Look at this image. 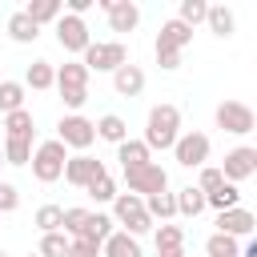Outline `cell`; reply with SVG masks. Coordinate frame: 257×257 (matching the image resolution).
I'll use <instances>...</instances> for the list:
<instances>
[{
	"mask_svg": "<svg viewBox=\"0 0 257 257\" xmlns=\"http://www.w3.org/2000/svg\"><path fill=\"white\" fill-rule=\"evenodd\" d=\"M177 137H181V108L177 104H153L149 108V120H145V149L153 153V149H173L177 145Z\"/></svg>",
	"mask_w": 257,
	"mask_h": 257,
	"instance_id": "6da1fadb",
	"label": "cell"
},
{
	"mask_svg": "<svg viewBox=\"0 0 257 257\" xmlns=\"http://www.w3.org/2000/svg\"><path fill=\"white\" fill-rule=\"evenodd\" d=\"M112 225H120V233H128V237H141L153 229V217L145 213V201L137 193H116L112 197Z\"/></svg>",
	"mask_w": 257,
	"mask_h": 257,
	"instance_id": "7a4b0ae2",
	"label": "cell"
},
{
	"mask_svg": "<svg viewBox=\"0 0 257 257\" xmlns=\"http://www.w3.org/2000/svg\"><path fill=\"white\" fill-rule=\"evenodd\" d=\"M64 161H68V149L52 137V141H40L36 149H32V177L40 181V185H52V181H60V173H64Z\"/></svg>",
	"mask_w": 257,
	"mask_h": 257,
	"instance_id": "3957f363",
	"label": "cell"
},
{
	"mask_svg": "<svg viewBox=\"0 0 257 257\" xmlns=\"http://www.w3.org/2000/svg\"><path fill=\"white\" fill-rule=\"evenodd\" d=\"M80 56H84L80 64H84L88 72H116L120 64H128V48H124V40H92Z\"/></svg>",
	"mask_w": 257,
	"mask_h": 257,
	"instance_id": "277c9868",
	"label": "cell"
},
{
	"mask_svg": "<svg viewBox=\"0 0 257 257\" xmlns=\"http://www.w3.org/2000/svg\"><path fill=\"white\" fill-rule=\"evenodd\" d=\"M213 120H217V128H225L233 137H249L257 128V116H253V108L245 100H221L217 112H213Z\"/></svg>",
	"mask_w": 257,
	"mask_h": 257,
	"instance_id": "5b68a950",
	"label": "cell"
},
{
	"mask_svg": "<svg viewBox=\"0 0 257 257\" xmlns=\"http://www.w3.org/2000/svg\"><path fill=\"white\" fill-rule=\"evenodd\" d=\"M56 141H60L64 149L84 153V149L96 141V128H92V120H88V116H80V112H64V116H60V124H56Z\"/></svg>",
	"mask_w": 257,
	"mask_h": 257,
	"instance_id": "8992f818",
	"label": "cell"
},
{
	"mask_svg": "<svg viewBox=\"0 0 257 257\" xmlns=\"http://www.w3.org/2000/svg\"><path fill=\"white\" fill-rule=\"evenodd\" d=\"M209 137L205 133H181L177 137V145H173V157H177V165L181 169H201V165H209Z\"/></svg>",
	"mask_w": 257,
	"mask_h": 257,
	"instance_id": "52a82bcc",
	"label": "cell"
},
{
	"mask_svg": "<svg viewBox=\"0 0 257 257\" xmlns=\"http://www.w3.org/2000/svg\"><path fill=\"white\" fill-rule=\"evenodd\" d=\"M217 169H221V177L229 185H241V181H249L257 173V149L253 145H237V149L225 153V165H217Z\"/></svg>",
	"mask_w": 257,
	"mask_h": 257,
	"instance_id": "ba28073f",
	"label": "cell"
},
{
	"mask_svg": "<svg viewBox=\"0 0 257 257\" xmlns=\"http://www.w3.org/2000/svg\"><path fill=\"white\" fill-rule=\"evenodd\" d=\"M124 185H128V193H137V197H153V193H165V189H169V173H165L157 161H149V165L124 173Z\"/></svg>",
	"mask_w": 257,
	"mask_h": 257,
	"instance_id": "9c48e42d",
	"label": "cell"
},
{
	"mask_svg": "<svg viewBox=\"0 0 257 257\" xmlns=\"http://www.w3.org/2000/svg\"><path fill=\"white\" fill-rule=\"evenodd\" d=\"M52 28H56V44H60L64 52H84V48L92 44V36H88V24H84L80 16H68V12H60V20H56Z\"/></svg>",
	"mask_w": 257,
	"mask_h": 257,
	"instance_id": "30bf717a",
	"label": "cell"
},
{
	"mask_svg": "<svg viewBox=\"0 0 257 257\" xmlns=\"http://www.w3.org/2000/svg\"><path fill=\"white\" fill-rule=\"evenodd\" d=\"M100 173H108V169H104V161H96V157H88V153H76V157H68V161H64V173H60V177H64L68 185L84 189V185H88L92 177H100Z\"/></svg>",
	"mask_w": 257,
	"mask_h": 257,
	"instance_id": "8fae6325",
	"label": "cell"
},
{
	"mask_svg": "<svg viewBox=\"0 0 257 257\" xmlns=\"http://www.w3.org/2000/svg\"><path fill=\"white\" fill-rule=\"evenodd\" d=\"M96 8L108 12V28L112 32H133L141 24V8L133 0H96Z\"/></svg>",
	"mask_w": 257,
	"mask_h": 257,
	"instance_id": "7c38bea8",
	"label": "cell"
},
{
	"mask_svg": "<svg viewBox=\"0 0 257 257\" xmlns=\"http://www.w3.org/2000/svg\"><path fill=\"white\" fill-rule=\"evenodd\" d=\"M253 225H257V217H253L245 205L217 213V233H225V237H233V241H241V237H253Z\"/></svg>",
	"mask_w": 257,
	"mask_h": 257,
	"instance_id": "4fadbf2b",
	"label": "cell"
},
{
	"mask_svg": "<svg viewBox=\"0 0 257 257\" xmlns=\"http://www.w3.org/2000/svg\"><path fill=\"white\" fill-rule=\"evenodd\" d=\"M108 237H112V217H108V213H88V217H84V225H80V233H76L72 241H84V245L100 249Z\"/></svg>",
	"mask_w": 257,
	"mask_h": 257,
	"instance_id": "5bb4252c",
	"label": "cell"
},
{
	"mask_svg": "<svg viewBox=\"0 0 257 257\" xmlns=\"http://www.w3.org/2000/svg\"><path fill=\"white\" fill-rule=\"evenodd\" d=\"M189 44H193V28H185L177 16L161 24V32H157V48H173V52H185Z\"/></svg>",
	"mask_w": 257,
	"mask_h": 257,
	"instance_id": "9a60e30c",
	"label": "cell"
},
{
	"mask_svg": "<svg viewBox=\"0 0 257 257\" xmlns=\"http://www.w3.org/2000/svg\"><path fill=\"white\" fill-rule=\"evenodd\" d=\"M112 88H116V96H141L145 92V68L141 64H120L112 72Z\"/></svg>",
	"mask_w": 257,
	"mask_h": 257,
	"instance_id": "2e32d148",
	"label": "cell"
},
{
	"mask_svg": "<svg viewBox=\"0 0 257 257\" xmlns=\"http://www.w3.org/2000/svg\"><path fill=\"white\" fill-rule=\"evenodd\" d=\"M32 137H36V120L28 108H16L4 116V141H28L32 145Z\"/></svg>",
	"mask_w": 257,
	"mask_h": 257,
	"instance_id": "e0dca14e",
	"label": "cell"
},
{
	"mask_svg": "<svg viewBox=\"0 0 257 257\" xmlns=\"http://www.w3.org/2000/svg\"><path fill=\"white\" fill-rule=\"evenodd\" d=\"M56 88H60V92H80V88H88V68H84L80 60H64V64L56 68Z\"/></svg>",
	"mask_w": 257,
	"mask_h": 257,
	"instance_id": "ac0fdd59",
	"label": "cell"
},
{
	"mask_svg": "<svg viewBox=\"0 0 257 257\" xmlns=\"http://www.w3.org/2000/svg\"><path fill=\"white\" fill-rule=\"evenodd\" d=\"M116 161H120V169H124V173H133V169L149 165V161H153V153L145 149V141H133V137H128V141H120V145H116Z\"/></svg>",
	"mask_w": 257,
	"mask_h": 257,
	"instance_id": "d6986e66",
	"label": "cell"
},
{
	"mask_svg": "<svg viewBox=\"0 0 257 257\" xmlns=\"http://www.w3.org/2000/svg\"><path fill=\"white\" fill-rule=\"evenodd\" d=\"M141 201H145V213H149L153 221H161V225L177 217V197H173L169 189H165V193H153V197H141Z\"/></svg>",
	"mask_w": 257,
	"mask_h": 257,
	"instance_id": "ffe728a7",
	"label": "cell"
},
{
	"mask_svg": "<svg viewBox=\"0 0 257 257\" xmlns=\"http://www.w3.org/2000/svg\"><path fill=\"white\" fill-rule=\"evenodd\" d=\"M153 245H157V253H177V249H185V229L181 225H153Z\"/></svg>",
	"mask_w": 257,
	"mask_h": 257,
	"instance_id": "44dd1931",
	"label": "cell"
},
{
	"mask_svg": "<svg viewBox=\"0 0 257 257\" xmlns=\"http://www.w3.org/2000/svg\"><path fill=\"white\" fill-rule=\"evenodd\" d=\"M20 12L40 28V24H56V20H60V12H64V4H60V0H32V4H28V8H20Z\"/></svg>",
	"mask_w": 257,
	"mask_h": 257,
	"instance_id": "7402d4cb",
	"label": "cell"
},
{
	"mask_svg": "<svg viewBox=\"0 0 257 257\" xmlns=\"http://www.w3.org/2000/svg\"><path fill=\"white\" fill-rule=\"evenodd\" d=\"M92 128H96V137H100V141H108V145L128 141V124H124V116H116V112H104Z\"/></svg>",
	"mask_w": 257,
	"mask_h": 257,
	"instance_id": "603a6c76",
	"label": "cell"
},
{
	"mask_svg": "<svg viewBox=\"0 0 257 257\" xmlns=\"http://www.w3.org/2000/svg\"><path fill=\"white\" fill-rule=\"evenodd\" d=\"M173 197H177V217H201V213H205V193H201L197 185H185V189H177Z\"/></svg>",
	"mask_w": 257,
	"mask_h": 257,
	"instance_id": "cb8c5ba5",
	"label": "cell"
},
{
	"mask_svg": "<svg viewBox=\"0 0 257 257\" xmlns=\"http://www.w3.org/2000/svg\"><path fill=\"white\" fill-rule=\"evenodd\" d=\"M100 249H104V257H145V253H141V241L128 237V233H120V229H112V237H108Z\"/></svg>",
	"mask_w": 257,
	"mask_h": 257,
	"instance_id": "d4e9b609",
	"label": "cell"
},
{
	"mask_svg": "<svg viewBox=\"0 0 257 257\" xmlns=\"http://www.w3.org/2000/svg\"><path fill=\"white\" fill-rule=\"evenodd\" d=\"M205 24H209V32L213 36H233V28H237V16L225 8V4H209V16H205Z\"/></svg>",
	"mask_w": 257,
	"mask_h": 257,
	"instance_id": "484cf974",
	"label": "cell"
},
{
	"mask_svg": "<svg viewBox=\"0 0 257 257\" xmlns=\"http://www.w3.org/2000/svg\"><path fill=\"white\" fill-rule=\"evenodd\" d=\"M24 84H28V88H36V92H44V88H52V84H56V68H52L48 60H32V64L24 68Z\"/></svg>",
	"mask_w": 257,
	"mask_h": 257,
	"instance_id": "4316f807",
	"label": "cell"
},
{
	"mask_svg": "<svg viewBox=\"0 0 257 257\" xmlns=\"http://www.w3.org/2000/svg\"><path fill=\"white\" fill-rule=\"evenodd\" d=\"M8 36H12L16 44H32V40L40 36V28H36L24 12H12V16H8Z\"/></svg>",
	"mask_w": 257,
	"mask_h": 257,
	"instance_id": "83f0119b",
	"label": "cell"
},
{
	"mask_svg": "<svg viewBox=\"0 0 257 257\" xmlns=\"http://www.w3.org/2000/svg\"><path fill=\"white\" fill-rule=\"evenodd\" d=\"M237 205H241V189H237V185H229V181H225L217 193H209V197H205V209H217V213L237 209Z\"/></svg>",
	"mask_w": 257,
	"mask_h": 257,
	"instance_id": "f1b7e54d",
	"label": "cell"
},
{
	"mask_svg": "<svg viewBox=\"0 0 257 257\" xmlns=\"http://www.w3.org/2000/svg\"><path fill=\"white\" fill-rule=\"evenodd\" d=\"M16 108H24V84L20 80H0V112L8 116Z\"/></svg>",
	"mask_w": 257,
	"mask_h": 257,
	"instance_id": "f546056e",
	"label": "cell"
},
{
	"mask_svg": "<svg viewBox=\"0 0 257 257\" xmlns=\"http://www.w3.org/2000/svg\"><path fill=\"white\" fill-rule=\"evenodd\" d=\"M205 257H241V241H233L225 233H213L205 241Z\"/></svg>",
	"mask_w": 257,
	"mask_h": 257,
	"instance_id": "4dcf8cb0",
	"label": "cell"
},
{
	"mask_svg": "<svg viewBox=\"0 0 257 257\" xmlns=\"http://www.w3.org/2000/svg\"><path fill=\"white\" fill-rule=\"evenodd\" d=\"M205 16H209V4H205V0H181V12H177V20H181L185 28H197V24H205Z\"/></svg>",
	"mask_w": 257,
	"mask_h": 257,
	"instance_id": "1f68e13d",
	"label": "cell"
},
{
	"mask_svg": "<svg viewBox=\"0 0 257 257\" xmlns=\"http://www.w3.org/2000/svg\"><path fill=\"white\" fill-rule=\"evenodd\" d=\"M60 217H64L60 205H40L36 217H32V225H36L40 233H60Z\"/></svg>",
	"mask_w": 257,
	"mask_h": 257,
	"instance_id": "d6a6232c",
	"label": "cell"
},
{
	"mask_svg": "<svg viewBox=\"0 0 257 257\" xmlns=\"http://www.w3.org/2000/svg\"><path fill=\"white\" fill-rule=\"evenodd\" d=\"M0 153H4V165H28L32 161V145L28 141H4Z\"/></svg>",
	"mask_w": 257,
	"mask_h": 257,
	"instance_id": "836d02e7",
	"label": "cell"
},
{
	"mask_svg": "<svg viewBox=\"0 0 257 257\" xmlns=\"http://www.w3.org/2000/svg\"><path fill=\"white\" fill-rule=\"evenodd\" d=\"M84 193H88L92 201H112V197H116V185H112L108 173H100V177H92V181L84 185Z\"/></svg>",
	"mask_w": 257,
	"mask_h": 257,
	"instance_id": "e575fe53",
	"label": "cell"
},
{
	"mask_svg": "<svg viewBox=\"0 0 257 257\" xmlns=\"http://www.w3.org/2000/svg\"><path fill=\"white\" fill-rule=\"evenodd\" d=\"M40 257H64L68 253V237L64 233H40Z\"/></svg>",
	"mask_w": 257,
	"mask_h": 257,
	"instance_id": "d590c367",
	"label": "cell"
},
{
	"mask_svg": "<svg viewBox=\"0 0 257 257\" xmlns=\"http://www.w3.org/2000/svg\"><path fill=\"white\" fill-rule=\"evenodd\" d=\"M197 173H201V177H197V189H201L205 197H209V193H217V189L225 185V177H221V169H217V165H201Z\"/></svg>",
	"mask_w": 257,
	"mask_h": 257,
	"instance_id": "8d00e7d4",
	"label": "cell"
},
{
	"mask_svg": "<svg viewBox=\"0 0 257 257\" xmlns=\"http://www.w3.org/2000/svg\"><path fill=\"white\" fill-rule=\"evenodd\" d=\"M84 217H88V209H80V205H72V209H64V217H60V233L72 241L76 233H80V225H84Z\"/></svg>",
	"mask_w": 257,
	"mask_h": 257,
	"instance_id": "74e56055",
	"label": "cell"
},
{
	"mask_svg": "<svg viewBox=\"0 0 257 257\" xmlns=\"http://www.w3.org/2000/svg\"><path fill=\"white\" fill-rule=\"evenodd\" d=\"M20 209V189L12 181H0V217L4 213H16Z\"/></svg>",
	"mask_w": 257,
	"mask_h": 257,
	"instance_id": "f35d334b",
	"label": "cell"
},
{
	"mask_svg": "<svg viewBox=\"0 0 257 257\" xmlns=\"http://www.w3.org/2000/svg\"><path fill=\"white\" fill-rule=\"evenodd\" d=\"M153 52H157V64H161L165 72L181 68V52H173V48H153Z\"/></svg>",
	"mask_w": 257,
	"mask_h": 257,
	"instance_id": "ab89813d",
	"label": "cell"
},
{
	"mask_svg": "<svg viewBox=\"0 0 257 257\" xmlns=\"http://www.w3.org/2000/svg\"><path fill=\"white\" fill-rule=\"evenodd\" d=\"M60 100H64V108L80 112V108H84V100H88V88H80V92H60Z\"/></svg>",
	"mask_w": 257,
	"mask_h": 257,
	"instance_id": "60d3db41",
	"label": "cell"
},
{
	"mask_svg": "<svg viewBox=\"0 0 257 257\" xmlns=\"http://www.w3.org/2000/svg\"><path fill=\"white\" fill-rule=\"evenodd\" d=\"M64 257H100V249H92V245H84V241H68V253Z\"/></svg>",
	"mask_w": 257,
	"mask_h": 257,
	"instance_id": "b9f144b4",
	"label": "cell"
},
{
	"mask_svg": "<svg viewBox=\"0 0 257 257\" xmlns=\"http://www.w3.org/2000/svg\"><path fill=\"white\" fill-rule=\"evenodd\" d=\"M241 257H257V241H253V237H245V245H241Z\"/></svg>",
	"mask_w": 257,
	"mask_h": 257,
	"instance_id": "7bdbcfd3",
	"label": "cell"
},
{
	"mask_svg": "<svg viewBox=\"0 0 257 257\" xmlns=\"http://www.w3.org/2000/svg\"><path fill=\"white\" fill-rule=\"evenodd\" d=\"M157 257H185V249H177V253H157Z\"/></svg>",
	"mask_w": 257,
	"mask_h": 257,
	"instance_id": "ee69618b",
	"label": "cell"
},
{
	"mask_svg": "<svg viewBox=\"0 0 257 257\" xmlns=\"http://www.w3.org/2000/svg\"><path fill=\"white\" fill-rule=\"evenodd\" d=\"M0 165H4V153H0Z\"/></svg>",
	"mask_w": 257,
	"mask_h": 257,
	"instance_id": "f6af8a7d",
	"label": "cell"
},
{
	"mask_svg": "<svg viewBox=\"0 0 257 257\" xmlns=\"http://www.w3.org/2000/svg\"><path fill=\"white\" fill-rule=\"evenodd\" d=\"M0 257H8V253H4V249H0Z\"/></svg>",
	"mask_w": 257,
	"mask_h": 257,
	"instance_id": "bcb514c9",
	"label": "cell"
},
{
	"mask_svg": "<svg viewBox=\"0 0 257 257\" xmlns=\"http://www.w3.org/2000/svg\"><path fill=\"white\" fill-rule=\"evenodd\" d=\"M28 257H40V253H28Z\"/></svg>",
	"mask_w": 257,
	"mask_h": 257,
	"instance_id": "7dc6e473",
	"label": "cell"
}]
</instances>
